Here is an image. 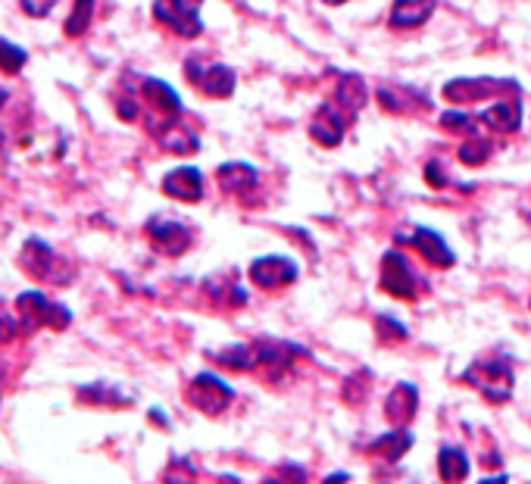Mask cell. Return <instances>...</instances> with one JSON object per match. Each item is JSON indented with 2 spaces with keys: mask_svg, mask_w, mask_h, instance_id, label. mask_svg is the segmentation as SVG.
Segmentation results:
<instances>
[{
  "mask_svg": "<svg viewBox=\"0 0 531 484\" xmlns=\"http://www.w3.org/2000/svg\"><path fill=\"white\" fill-rule=\"evenodd\" d=\"M463 382L479 391L487 403H497V407L510 400L512 388H516L512 366L503 363V359H479V363H472L463 372Z\"/></svg>",
  "mask_w": 531,
  "mask_h": 484,
  "instance_id": "obj_1",
  "label": "cell"
},
{
  "mask_svg": "<svg viewBox=\"0 0 531 484\" xmlns=\"http://www.w3.org/2000/svg\"><path fill=\"white\" fill-rule=\"evenodd\" d=\"M20 262H22V269L32 275V278L51 281V285H69L72 275H76V272H72V266H69V260H63L60 254H53L51 244H44L41 238L26 241Z\"/></svg>",
  "mask_w": 531,
  "mask_h": 484,
  "instance_id": "obj_2",
  "label": "cell"
},
{
  "mask_svg": "<svg viewBox=\"0 0 531 484\" xmlns=\"http://www.w3.org/2000/svg\"><path fill=\"white\" fill-rule=\"evenodd\" d=\"M16 312H20L22 328L35 332V328H66L72 322V312L63 303H53L41 291H26L16 297Z\"/></svg>",
  "mask_w": 531,
  "mask_h": 484,
  "instance_id": "obj_3",
  "label": "cell"
},
{
  "mask_svg": "<svg viewBox=\"0 0 531 484\" xmlns=\"http://www.w3.org/2000/svg\"><path fill=\"white\" fill-rule=\"evenodd\" d=\"M185 397L204 415H222L229 409V403L235 400V388L229 382H222L219 375H213V372H200V375L191 378Z\"/></svg>",
  "mask_w": 531,
  "mask_h": 484,
  "instance_id": "obj_4",
  "label": "cell"
},
{
  "mask_svg": "<svg viewBox=\"0 0 531 484\" xmlns=\"http://www.w3.org/2000/svg\"><path fill=\"white\" fill-rule=\"evenodd\" d=\"M200 0H157L154 4V16L169 26L175 35L181 38H197L204 32V22L197 16Z\"/></svg>",
  "mask_w": 531,
  "mask_h": 484,
  "instance_id": "obj_5",
  "label": "cell"
},
{
  "mask_svg": "<svg viewBox=\"0 0 531 484\" xmlns=\"http://www.w3.org/2000/svg\"><path fill=\"white\" fill-rule=\"evenodd\" d=\"M247 275L256 287H262V291H276V287L294 285L301 269H297V262L291 260V256L270 254V256H260V260L250 262Z\"/></svg>",
  "mask_w": 531,
  "mask_h": 484,
  "instance_id": "obj_6",
  "label": "cell"
},
{
  "mask_svg": "<svg viewBox=\"0 0 531 484\" xmlns=\"http://www.w3.org/2000/svg\"><path fill=\"white\" fill-rule=\"evenodd\" d=\"M253 357H256V369L270 378V382H278L297 357H307V351L297 344H288V341H256Z\"/></svg>",
  "mask_w": 531,
  "mask_h": 484,
  "instance_id": "obj_7",
  "label": "cell"
},
{
  "mask_svg": "<svg viewBox=\"0 0 531 484\" xmlns=\"http://www.w3.org/2000/svg\"><path fill=\"white\" fill-rule=\"evenodd\" d=\"M382 287L390 294V297L400 300H416L419 294V278L410 269V260L397 250H388L382 256Z\"/></svg>",
  "mask_w": 531,
  "mask_h": 484,
  "instance_id": "obj_8",
  "label": "cell"
},
{
  "mask_svg": "<svg viewBox=\"0 0 531 484\" xmlns=\"http://www.w3.org/2000/svg\"><path fill=\"white\" fill-rule=\"evenodd\" d=\"M148 238H150V244L166 256H181L188 247H191V231H188V225L173 216L148 219Z\"/></svg>",
  "mask_w": 531,
  "mask_h": 484,
  "instance_id": "obj_9",
  "label": "cell"
},
{
  "mask_svg": "<svg viewBox=\"0 0 531 484\" xmlns=\"http://www.w3.org/2000/svg\"><path fill=\"white\" fill-rule=\"evenodd\" d=\"M185 76L197 85L204 94L210 97H229L235 91V69H229L225 63H210L204 66L200 60H188Z\"/></svg>",
  "mask_w": 531,
  "mask_h": 484,
  "instance_id": "obj_10",
  "label": "cell"
},
{
  "mask_svg": "<svg viewBox=\"0 0 531 484\" xmlns=\"http://www.w3.org/2000/svg\"><path fill=\"white\" fill-rule=\"evenodd\" d=\"M397 241L413 244V247H416L419 254H422L425 260H429L431 266H438V269H447V266H454V262H456L454 250L447 247V241L441 238V231L425 229V225L413 229V235H406V238H404V235H397Z\"/></svg>",
  "mask_w": 531,
  "mask_h": 484,
  "instance_id": "obj_11",
  "label": "cell"
},
{
  "mask_svg": "<svg viewBox=\"0 0 531 484\" xmlns=\"http://www.w3.org/2000/svg\"><path fill=\"white\" fill-rule=\"evenodd\" d=\"M341 113H344V109H341L338 103H332V107L322 103V107L316 109L313 122H310V138L322 147H338L347 132V119Z\"/></svg>",
  "mask_w": 531,
  "mask_h": 484,
  "instance_id": "obj_12",
  "label": "cell"
},
{
  "mask_svg": "<svg viewBox=\"0 0 531 484\" xmlns=\"http://www.w3.org/2000/svg\"><path fill=\"white\" fill-rule=\"evenodd\" d=\"M144 97H148V103H150V109H154L157 116L163 119V125H160V132L166 125H173V122H179V113H181V97L175 94V88L173 85H166V82H160V78H144ZM157 132V134H160Z\"/></svg>",
  "mask_w": 531,
  "mask_h": 484,
  "instance_id": "obj_13",
  "label": "cell"
},
{
  "mask_svg": "<svg viewBox=\"0 0 531 484\" xmlns=\"http://www.w3.org/2000/svg\"><path fill=\"white\" fill-rule=\"evenodd\" d=\"M163 191L185 204H197L204 198V175L197 166H179L163 179Z\"/></svg>",
  "mask_w": 531,
  "mask_h": 484,
  "instance_id": "obj_14",
  "label": "cell"
},
{
  "mask_svg": "<svg viewBox=\"0 0 531 484\" xmlns=\"http://www.w3.org/2000/svg\"><path fill=\"white\" fill-rule=\"evenodd\" d=\"M419 409V388L413 382H400L394 384V391L388 394V400H384V415H388V422H394V425H406V422L416 415Z\"/></svg>",
  "mask_w": 531,
  "mask_h": 484,
  "instance_id": "obj_15",
  "label": "cell"
},
{
  "mask_svg": "<svg viewBox=\"0 0 531 484\" xmlns=\"http://www.w3.org/2000/svg\"><path fill=\"white\" fill-rule=\"evenodd\" d=\"M500 88H503L500 78H456V82L444 85V97L454 103H472L497 94Z\"/></svg>",
  "mask_w": 531,
  "mask_h": 484,
  "instance_id": "obj_16",
  "label": "cell"
},
{
  "mask_svg": "<svg viewBox=\"0 0 531 484\" xmlns=\"http://www.w3.org/2000/svg\"><path fill=\"white\" fill-rule=\"evenodd\" d=\"M435 7L438 0H394L388 22L390 28H419L422 22H429Z\"/></svg>",
  "mask_w": 531,
  "mask_h": 484,
  "instance_id": "obj_17",
  "label": "cell"
},
{
  "mask_svg": "<svg viewBox=\"0 0 531 484\" xmlns=\"http://www.w3.org/2000/svg\"><path fill=\"white\" fill-rule=\"evenodd\" d=\"M413 444H416V438H413V432H406L404 425H397L394 432L378 434V438L369 444V453H372V456L388 459V463H397V459H404L406 453L413 450Z\"/></svg>",
  "mask_w": 531,
  "mask_h": 484,
  "instance_id": "obj_18",
  "label": "cell"
},
{
  "mask_svg": "<svg viewBox=\"0 0 531 484\" xmlns=\"http://www.w3.org/2000/svg\"><path fill=\"white\" fill-rule=\"evenodd\" d=\"M469 472H472V463H469V456H466V450H463V447L444 444L441 450H438V475H441L444 484L466 481Z\"/></svg>",
  "mask_w": 531,
  "mask_h": 484,
  "instance_id": "obj_19",
  "label": "cell"
},
{
  "mask_svg": "<svg viewBox=\"0 0 531 484\" xmlns=\"http://www.w3.org/2000/svg\"><path fill=\"white\" fill-rule=\"evenodd\" d=\"M479 119L485 122L487 128H494V132H519V125H522V103L519 101H497L494 107H487L485 113H479Z\"/></svg>",
  "mask_w": 531,
  "mask_h": 484,
  "instance_id": "obj_20",
  "label": "cell"
},
{
  "mask_svg": "<svg viewBox=\"0 0 531 484\" xmlns=\"http://www.w3.org/2000/svg\"><path fill=\"white\" fill-rule=\"evenodd\" d=\"M366 82L363 76H357V72H344L341 76V82L334 85V103H338L344 113H357V109H363L366 103Z\"/></svg>",
  "mask_w": 531,
  "mask_h": 484,
  "instance_id": "obj_21",
  "label": "cell"
},
{
  "mask_svg": "<svg viewBox=\"0 0 531 484\" xmlns=\"http://www.w3.org/2000/svg\"><path fill=\"white\" fill-rule=\"evenodd\" d=\"M216 179L225 191L244 194L250 191V188H256V169L247 166V163H225V166H219Z\"/></svg>",
  "mask_w": 531,
  "mask_h": 484,
  "instance_id": "obj_22",
  "label": "cell"
},
{
  "mask_svg": "<svg viewBox=\"0 0 531 484\" xmlns=\"http://www.w3.org/2000/svg\"><path fill=\"white\" fill-rule=\"evenodd\" d=\"M160 147L163 150H169V153H179V157H188V153H197L200 150V141H197V134L194 132H188V128H179L173 122V125H166L160 134Z\"/></svg>",
  "mask_w": 531,
  "mask_h": 484,
  "instance_id": "obj_23",
  "label": "cell"
},
{
  "mask_svg": "<svg viewBox=\"0 0 531 484\" xmlns=\"http://www.w3.org/2000/svg\"><path fill=\"white\" fill-rule=\"evenodd\" d=\"M213 359L231 372H253L256 369L253 344H231V347H225V351L213 353Z\"/></svg>",
  "mask_w": 531,
  "mask_h": 484,
  "instance_id": "obj_24",
  "label": "cell"
},
{
  "mask_svg": "<svg viewBox=\"0 0 531 484\" xmlns=\"http://www.w3.org/2000/svg\"><path fill=\"white\" fill-rule=\"evenodd\" d=\"M78 397L88 403H97V407H125V403H132V397L122 394L119 388H113V384H88V388L78 391Z\"/></svg>",
  "mask_w": 531,
  "mask_h": 484,
  "instance_id": "obj_25",
  "label": "cell"
},
{
  "mask_svg": "<svg viewBox=\"0 0 531 484\" xmlns=\"http://www.w3.org/2000/svg\"><path fill=\"white\" fill-rule=\"evenodd\" d=\"M460 163H466V166H481V163H487V157H491V144H487L485 138H479V134H466V141L460 144Z\"/></svg>",
  "mask_w": 531,
  "mask_h": 484,
  "instance_id": "obj_26",
  "label": "cell"
},
{
  "mask_svg": "<svg viewBox=\"0 0 531 484\" xmlns=\"http://www.w3.org/2000/svg\"><path fill=\"white\" fill-rule=\"evenodd\" d=\"M375 335L384 341V344H397V341L410 338V328H406L397 316H390V312H382V316H375Z\"/></svg>",
  "mask_w": 531,
  "mask_h": 484,
  "instance_id": "obj_27",
  "label": "cell"
},
{
  "mask_svg": "<svg viewBox=\"0 0 531 484\" xmlns=\"http://www.w3.org/2000/svg\"><path fill=\"white\" fill-rule=\"evenodd\" d=\"M91 13H94V0H76V7H72L69 20H66L63 32L69 35V38L84 35V32H88V26H91Z\"/></svg>",
  "mask_w": 531,
  "mask_h": 484,
  "instance_id": "obj_28",
  "label": "cell"
},
{
  "mask_svg": "<svg viewBox=\"0 0 531 484\" xmlns=\"http://www.w3.org/2000/svg\"><path fill=\"white\" fill-rule=\"evenodd\" d=\"M197 481V469L188 456H173V463L163 472V484H194Z\"/></svg>",
  "mask_w": 531,
  "mask_h": 484,
  "instance_id": "obj_29",
  "label": "cell"
},
{
  "mask_svg": "<svg viewBox=\"0 0 531 484\" xmlns=\"http://www.w3.org/2000/svg\"><path fill=\"white\" fill-rule=\"evenodd\" d=\"M26 60H28V53L22 51V47H16L13 41H7V38H0V69L16 76V72L26 66Z\"/></svg>",
  "mask_w": 531,
  "mask_h": 484,
  "instance_id": "obj_30",
  "label": "cell"
},
{
  "mask_svg": "<svg viewBox=\"0 0 531 484\" xmlns=\"http://www.w3.org/2000/svg\"><path fill=\"white\" fill-rule=\"evenodd\" d=\"M441 125L447 128V132H463V134H475V122L469 119L463 109H447V113H441Z\"/></svg>",
  "mask_w": 531,
  "mask_h": 484,
  "instance_id": "obj_31",
  "label": "cell"
},
{
  "mask_svg": "<svg viewBox=\"0 0 531 484\" xmlns=\"http://www.w3.org/2000/svg\"><path fill=\"white\" fill-rule=\"evenodd\" d=\"M278 475H282L285 484H307V469H303V465H297V463H282Z\"/></svg>",
  "mask_w": 531,
  "mask_h": 484,
  "instance_id": "obj_32",
  "label": "cell"
},
{
  "mask_svg": "<svg viewBox=\"0 0 531 484\" xmlns=\"http://www.w3.org/2000/svg\"><path fill=\"white\" fill-rule=\"evenodd\" d=\"M22 322H16L13 316H7V312H0V344H10V341L16 338V332H20Z\"/></svg>",
  "mask_w": 531,
  "mask_h": 484,
  "instance_id": "obj_33",
  "label": "cell"
},
{
  "mask_svg": "<svg viewBox=\"0 0 531 484\" xmlns=\"http://www.w3.org/2000/svg\"><path fill=\"white\" fill-rule=\"evenodd\" d=\"M20 4H22V10H26L28 16H47L57 0H20Z\"/></svg>",
  "mask_w": 531,
  "mask_h": 484,
  "instance_id": "obj_34",
  "label": "cell"
},
{
  "mask_svg": "<svg viewBox=\"0 0 531 484\" xmlns=\"http://www.w3.org/2000/svg\"><path fill=\"white\" fill-rule=\"evenodd\" d=\"M425 182H429L431 188L447 185V175H444V169H441V163H438V159H431L429 166H425Z\"/></svg>",
  "mask_w": 531,
  "mask_h": 484,
  "instance_id": "obj_35",
  "label": "cell"
},
{
  "mask_svg": "<svg viewBox=\"0 0 531 484\" xmlns=\"http://www.w3.org/2000/svg\"><path fill=\"white\" fill-rule=\"evenodd\" d=\"M119 116H122V119L132 122V119L138 116V103H135V101H122V103H119Z\"/></svg>",
  "mask_w": 531,
  "mask_h": 484,
  "instance_id": "obj_36",
  "label": "cell"
},
{
  "mask_svg": "<svg viewBox=\"0 0 531 484\" xmlns=\"http://www.w3.org/2000/svg\"><path fill=\"white\" fill-rule=\"evenodd\" d=\"M347 481H350V475H347V472H334V475H328L322 484H347Z\"/></svg>",
  "mask_w": 531,
  "mask_h": 484,
  "instance_id": "obj_37",
  "label": "cell"
},
{
  "mask_svg": "<svg viewBox=\"0 0 531 484\" xmlns=\"http://www.w3.org/2000/svg\"><path fill=\"white\" fill-rule=\"evenodd\" d=\"M150 422H157V425H163V428L169 425V419H166V415L160 413V409H150Z\"/></svg>",
  "mask_w": 531,
  "mask_h": 484,
  "instance_id": "obj_38",
  "label": "cell"
},
{
  "mask_svg": "<svg viewBox=\"0 0 531 484\" xmlns=\"http://www.w3.org/2000/svg\"><path fill=\"white\" fill-rule=\"evenodd\" d=\"M479 484H510V478H506V475H491V478H485V481H479Z\"/></svg>",
  "mask_w": 531,
  "mask_h": 484,
  "instance_id": "obj_39",
  "label": "cell"
},
{
  "mask_svg": "<svg viewBox=\"0 0 531 484\" xmlns=\"http://www.w3.org/2000/svg\"><path fill=\"white\" fill-rule=\"evenodd\" d=\"M322 4H328V7H338V4H344V0H322Z\"/></svg>",
  "mask_w": 531,
  "mask_h": 484,
  "instance_id": "obj_40",
  "label": "cell"
}]
</instances>
